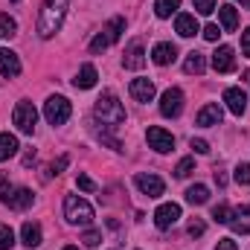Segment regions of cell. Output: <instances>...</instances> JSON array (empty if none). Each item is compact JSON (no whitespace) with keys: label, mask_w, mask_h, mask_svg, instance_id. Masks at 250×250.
Here are the masks:
<instances>
[{"label":"cell","mask_w":250,"mask_h":250,"mask_svg":"<svg viewBox=\"0 0 250 250\" xmlns=\"http://www.w3.org/2000/svg\"><path fill=\"white\" fill-rule=\"evenodd\" d=\"M67 9H70V0H44L41 3V15H38V35L41 38H53L62 29Z\"/></svg>","instance_id":"obj_1"},{"label":"cell","mask_w":250,"mask_h":250,"mask_svg":"<svg viewBox=\"0 0 250 250\" xmlns=\"http://www.w3.org/2000/svg\"><path fill=\"white\" fill-rule=\"evenodd\" d=\"M93 114H96V120L105 125V128H120V125L125 123L123 102H120V99H117V93H111V90H105V93L96 99Z\"/></svg>","instance_id":"obj_2"},{"label":"cell","mask_w":250,"mask_h":250,"mask_svg":"<svg viewBox=\"0 0 250 250\" xmlns=\"http://www.w3.org/2000/svg\"><path fill=\"white\" fill-rule=\"evenodd\" d=\"M64 218H67L70 224L87 227V224L93 221V207H90L84 198H79V195H67V198H64Z\"/></svg>","instance_id":"obj_3"},{"label":"cell","mask_w":250,"mask_h":250,"mask_svg":"<svg viewBox=\"0 0 250 250\" xmlns=\"http://www.w3.org/2000/svg\"><path fill=\"white\" fill-rule=\"evenodd\" d=\"M12 123L18 125L21 134H32V131H35V123H38V111H35V105L26 102V99H21V102L15 105V111H12Z\"/></svg>","instance_id":"obj_4"},{"label":"cell","mask_w":250,"mask_h":250,"mask_svg":"<svg viewBox=\"0 0 250 250\" xmlns=\"http://www.w3.org/2000/svg\"><path fill=\"white\" fill-rule=\"evenodd\" d=\"M70 102L64 99V96H50L47 102H44V120L50 125H64L70 120Z\"/></svg>","instance_id":"obj_5"},{"label":"cell","mask_w":250,"mask_h":250,"mask_svg":"<svg viewBox=\"0 0 250 250\" xmlns=\"http://www.w3.org/2000/svg\"><path fill=\"white\" fill-rule=\"evenodd\" d=\"M181 111H184V90L181 87H169L160 96V114L175 120V117H181Z\"/></svg>","instance_id":"obj_6"},{"label":"cell","mask_w":250,"mask_h":250,"mask_svg":"<svg viewBox=\"0 0 250 250\" xmlns=\"http://www.w3.org/2000/svg\"><path fill=\"white\" fill-rule=\"evenodd\" d=\"M134 187L140 189L143 195H148V198H160V195L166 192L163 178H157V175H151V172H140V175H134Z\"/></svg>","instance_id":"obj_7"},{"label":"cell","mask_w":250,"mask_h":250,"mask_svg":"<svg viewBox=\"0 0 250 250\" xmlns=\"http://www.w3.org/2000/svg\"><path fill=\"white\" fill-rule=\"evenodd\" d=\"M146 140H148V148H154V151H160V154H166V151L175 148V137H172L166 128H160V125H151V128L146 131Z\"/></svg>","instance_id":"obj_8"},{"label":"cell","mask_w":250,"mask_h":250,"mask_svg":"<svg viewBox=\"0 0 250 250\" xmlns=\"http://www.w3.org/2000/svg\"><path fill=\"white\" fill-rule=\"evenodd\" d=\"M178 218H181V204H160L157 207V212H154V224H157V230H169V227H175L178 224Z\"/></svg>","instance_id":"obj_9"},{"label":"cell","mask_w":250,"mask_h":250,"mask_svg":"<svg viewBox=\"0 0 250 250\" xmlns=\"http://www.w3.org/2000/svg\"><path fill=\"white\" fill-rule=\"evenodd\" d=\"M212 70H215V73H233V70H236V53H233V47L221 44V47L212 53Z\"/></svg>","instance_id":"obj_10"},{"label":"cell","mask_w":250,"mask_h":250,"mask_svg":"<svg viewBox=\"0 0 250 250\" xmlns=\"http://www.w3.org/2000/svg\"><path fill=\"white\" fill-rule=\"evenodd\" d=\"M227 224L233 227V233L250 236V204H242V207L230 209V221H227Z\"/></svg>","instance_id":"obj_11"},{"label":"cell","mask_w":250,"mask_h":250,"mask_svg":"<svg viewBox=\"0 0 250 250\" xmlns=\"http://www.w3.org/2000/svg\"><path fill=\"white\" fill-rule=\"evenodd\" d=\"M128 93H131L134 102H151L157 90H154V82H151V79H134V82L128 84Z\"/></svg>","instance_id":"obj_12"},{"label":"cell","mask_w":250,"mask_h":250,"mask_svg":"<svg viewBox=\"0 0 250 250\" xmlns=\"http://www.w3.org/2000/svg\"><path fill=\"white\" fill-rule=\"evenodd\" d=\"M221 120H224V111H221V105H218V102H209V105H204V108L198 111V117H195V123L201 125V128L221 125Z\"/></svg>","instance_id":"obj_13"},{"label":"cell","mask_w":250,"mask_h":250,"mask_svg":"<svg viewBox=\"0 0 250 250\" xmlns=\"http://www.w3.org/2000/svg\"><path fill=\"white\" fill-rule=\"evenodd\" d=\"M224 102H227L230 114H236V117H242L248 111V93L242 87H227L224 90Z\"/></svg>","instance_id":"obj_14"},{"label":"cell","mask_w":250,"mask_h":250,"mask_svg":"<svg viewBox=\"0 0 250 250\" xmlns=\"http://www.w3.org/2000/svg\"><path fill=\"white\" fill-rule=\"evenodd\" d=\"M123 67H128V70H143L146 67V50H143L140 41L128 44V50H125V56H123Z\"/></svg>","instance_id":"obj_15"},{"label":"cell","mask_w":250,"mask_h":250,"mask_svg":"<svg viewBox=\"0 0 250 250\" xmlns=\"http://www.w3.org/2000/svg\"><path fill=\"white\" fill-rule=\"evenodd\" d=\"M175 59H178V47H175V44H169V41L154 44V50H151V62L157 64V67H166V64H172Z\"/></svg>","instance_id":"obj_16"},{"label":"cell","mask_w":250,"mask_h":250,"mask_svg":"<svg viewBox=\"0 0 250 250\" xmlns=\"http://www.w3.org/2000/svg\"><path fill=\"white\" fill-rule=\"evenodd\" d=\"M175 29H178V35H181V38H192L195 32H201L198 18H195V15H189V12H178V15H175Z\"/></svg>","instance_id":"obj_17"},{"label":"cell","mask_w":250,"mask_h":250,"mask_svg":"<svg viewBox=\"0 0 250 250\" xmlns=\"http://www.w3.org/2000/svg\"><path fill=\"white\" fill-rule=\"evenodd\" d=\"M18 73H21V59H18V53L0 50V76L12 79V76H18Z\"/></svg>","instance_id":"obj_18"},{"label":"cell","mask_w":250,"mask_h":250,"mask_svg":"<svg viewBox=\"0 0 250 250\" xmlns=\"http://www.w3.org/2000/svg\"><path fill=\"white\" fill-rule=\"evenodd\" d=\"M123 32H125V18H120V15H117V18H111V21L102 26V32H99V35H102L108 44H117V41L123 38Z\"/></svg>","instance_id":"obj_19"},{"label":"cell","mask_w":250,"mask_h":250,"mask_svg":"<svg viewBox=\"0 0 250 250\" xmlns=\"http://www.w3.org/2000/svg\"><path fill=\"white\" fill-rule=\"evenodd\" d=\"M32 201H35L32 189L21 187V189H12V195H9L6 207H12V209H26V207H32Z\"/></svg>","instance_id":"obj_20"},{"label":"cell","mask_w":250,"mask_h":250,"mask_svg":"<svg viewBox=\"0 0 250 250\" xmlns=\"http://www.w3.org/2000/svg\"><path fill=\"white\" fill-rule=\"evenodd\" d=\"M96 79H99V73H96V67L93 64H84L79 73H76V79H73V84L79 87V90H90L93 84H96Z\"/></svg>","instance_id":"obj_21"},{"label":"cell","mask_w":250,"mask_h":250,"mask_svg":"<svg viewBox=\"0 0 250 250\" xmlns=\"http://www.w3.org/2000/svg\"><path fill=\"white\" fill-rule=\"evenodd\" d=\"M21 245H26V248H38L41 245V224H35V221H26L23 227H21Z\"/></svg>","instance_id":"obj_22"},{"label":"cell","mask_w":250,"mask_h":250,"mask_svg":"<svg viewBox=\"0 0 250 250\" xmlns=\"http://www.w3.org/2000/svg\"><path fill=\"white\" fill-rule=\"evenodd\" d=\"M218 18H221V29L224 32H236V26H239L236 6H218Z\"/></svg>","instance_id":"obj_23"},{"label":"cell","mask_w":250,"mask_h":250,"mask_svg":"<svg viewBox=\"0 0 250 250\" xmlns=\"http://www.w3.org/2000/svg\"><path fill=\"white\" fill-rule=\"evenodd\" d=\"M18 148H21V146H18V137H15V134H9V131L0 134V163L9 160V157H15Z\"/></svg>","instance_id":"obj_24"},{"label":"cell","mask_w":250,"mask_h":250,"mask_svg":"<svg viewBox=\"0 0 250 250\" xmlns=\"http://www.w3.org/2000/svg\"><path fill=\"white\" fill-rule=\"evenodd\" d=\"M207 70V59L198 53V50H192L187 56V62H184V73H189V76H201Z\"/></svg>","instance_id":"obj_25"},{"label":"cell","mask_w":250,"mask_h":250,"mask_svg":"<svg viewBox=\"0 0 250 250\" xmlns=\"http://www.w3.org/2000/svg\"><path fill=\"white\" fill-rule=\"evenodd\" d=\"M207 201H209V189L204 187V184H195V187L187 189V204L201 207V204H207Z\"/></svg>","instance_id":"obj_26"},{"label":"cell","mask_w":250,"mask_h":250,"mask_svg":"<svg viewBox=\"0 0 250 250\" xmlns=\"http://www.w3.org/2000/svg\"><path fill=\"white\" fill-rule=\"evenodd\" d=\"M178 9H181V0H154L157 18H172V15H178Z\"/></svg>","instance_id":"obj_27"},{"label":"cell","mask_w":250,"mask_h":250,"mask_svg":"<svg viewBox=\"0 0 250 250\" xmlns=\"http://www.w3.org/2000/svg\"><path fill=\"white\" fill-rule=\"evenodd\" d=\"M15 32H18L15 18H9V15H3V12H0V38H12Z\"/></svg>","instance_id":"obj_28"},{"label":"cell","mask_w":250,"mask_h":250,"mask_svg":"<svg viewBox=\"0 0 250 250\" xmlns=\"http://www.w3.org/2000/svg\"><path fill=\"white\" fill-rule=\"evenodd\" d=\"M15 248V233L9 224H0V250H12Z\"/></svg>","instance_id":"obj_29"},{"label":"cell","mask_w":250,"mask_h":250,"mask_svg":"<svg viewBox=\"0 0 250 250\" xmlns=\"http://www.w3.org/2000/svg\"><path fill=\"white\" fill-rule=\"evenodd\" d=\"M192 172H195V160H192V157H184V160L175 166V178H189Z\"/></svg>","instance_id":"obj_30"},{"label":"cell","mask_w":250,"mask_h":250,"mask_svg":"<svg viewBox=\"0 0 250 250\" xmlns=\"http://www.w3.org/2000/svg\"><path fill=\"white\" fill-rule=\"evenodd\" d=\"M67 163H70V157H67V154H62V157H59V160H56V163L44 172V181H50L53 175H62V169H67Z\"/></svg>","instance_id":"obj_31"},{"label":"cell","mask_w":250,"mask_h":250,"mask_svg":"<svg viewBox=\"0 0 250 250\" xmlns=\"http://www.w3.org/2000/svg\"><path fill=\"white\" fill-rule=\"evenodd\" d=\"M236 184L250 187V163H239L236 166Z\"/></svg>","instance_id":"obj_32"},{"label":"cell","mask_w":250,"mask_h":250,"mask_svg":"<svg viewBox=\"0 0 250 250\" xmlns=\"http://www.w3.org/2000/svg\"><path fill=\"white\" fill-rule=\"evenodd\" d=\"M212 218H215L218 224H227V221H230V207H227V204L212 207Z\"/></svg>","instance_id":"obj_33"},{"label":"cell","mask_w":250,"mask_h":250,"mask_svg":"<svg viewBox=\"0 0 250 250\" xmlns=\"http://www.w3.org/2000/svg\"><path fill=\"white\" fill-rule=\"evenodd\" d=\"M192 6H195L198 15H212L215 12V0H192Z\"/></svg>","instance_id":"obj_34"},{"label":"cell","mask_w":250,"mask_h":250,"mask_svg":"<svg viewBox=\"0 0 250 250\" xmlns=\"http://www.w3.org/2000/svg\"><path fill=\"white\" fill-rule=\"evenodd\" d=\"M82 242H84V248H99V242H102V233H99V230H87V233L82 236Z\"/></svg>","instance_id":"obj_35"},{"label":"cell","mask_w":250,"mask_h":250,"mask_svg":"<svg viewBox=\"0 0 250 250\" xmlns=\"http://www.w3.org/2000/svg\"><path fill=\"white\" fill-rule=\"evenodd\" d=\"M9 195H12V184H9V178L0 172V204H6V201H9Z\"/></svg>","instance_id":"obj_36"},{"label":"cell","mask_w":250,"mask_h":250,"mask_svg":"<svg viewBox=\"0 0 250 250\" xmlns=\"http://www.w3.org/2000/svg\"><path fill=\"white\" fill-rule=\"evenodd\" d=\"M201 32H204V38H207V41H218V35H221L218 23H207V26H204Z\"/></svg>","instance_id":"obj_37"},{"label":"cell","mask_w":250,"mask_h":250,"mask_svg":"<svg viewBox=\"0 0 250 250\" xmlns=\"http://www.w3.org/2000/svg\"><path fill=\"white\" fill-rule=\"evenodd\" d=\"M76 187L82 189V192H93V189H96V184H93L87 175H79V178H76Z\"/></svg>","instance_id":"obj_38"},{"label":"cell","mask_w":250,"mask_h":250,"mask_svg":"<svg viewBox=\"0 0 250 250\" xmlns=\"http://www.w3.org/2000/svg\"><path fill=\"white\" fill-rule=\"evenodd\" d=\"M204 230H207V227H204V221H198V218H195V221H189V236H195V239H198V236H204Z\"/></svg>","instance_id":"obj_39"},{"label":"cell","mask_w":250,"mask_h":250,"mask_svg":"<svg viewBox=\"0 0 250 250\" xmlns=\"http://www.w3.org/2000/svg\"><path fill=\"white\" fill-rule=\"evenodd\" d=\"M215 250H239V245H236L233 239H218V245H215Z\"/></svg>","instance_id":"obj_40"},{"label":"cell","mask_w":250,"mask_h":250,"mask_svg":"<svg viewBox=\"0 0 250 250\" xmlns=\"http://www.w3.org/2000/svg\"><path fill=\"white\" fill-rule=\"evenodd\" d=\"M242 53H245V56L250 59V26L245 29V32H242Z\"/></svg>","instance_id":"obj_41"},{"label":"cell","mask_w":250,"mask_h":250,"mask_svg":"<svg viewBox=\"0 0 250 250\" xmlns=\"http://www.w3.org/2000/svg\"><path fill=\"white\" fill-rule=\"evenodd\" d=\"M192 148H195L198 154H207V151H209V143H207V140H192Z\"/></svg>","instance_id":"obj_42"},{"label":"cell","mask_w":250,"mask_h":250,"mask_svg":"<svg viewBox=\"0 0 250 250\" xmlns=\"http://www.w3.org/2000/svg\"><path fill=\"white\" fill-rule=\"evenodd\" d=\"M32 160H35V151H26L23 154V166H32Z\"/></svg>","instance_id":"obj_43"},{"label":"cell","mask_w":250,"mask_h":250,"mask_svg":"<svg viewBox=\"0 0 250 250\" xmlns=\"http://www.w3.org/2000/svg\"><path fill=\"white\" fill-rule=\"evenodd\" d=\"M215 184H218V187H224V184H227V178H224V172H215Z\"/></svg>","instance_id":"obj_44"},{"label":"cell","mask_w":250,"mask_h":250,"mask_svg":"<svg viewBox=\"0 0 250 250\" xmlns=\"http://www.w3.org/2000/svg\"><path fill=\"white\" fill-rule=\"evenodd\" d=\"M236 3H242V6H248L250 9V0H236Z\"/></svg>","instance_id":"obj_45"},{"label":"cell","mask_w":250,"mask_h":250,"mask_svg":"<svg viewBox=\"0 0 250 250\" xmlns=\"http://www.w3.org/2000/svg\"><path fill=\"white\" fill-rule=\"evenodd\" d=\"M245 79H248V84H250V70H248V73H245Z\"/></svg>","instance_id":"obj_46"},{"label":"cell","mask_w":250,"mask_h":250,"mask_svg":"<svg viewBox=\"0 0 250 250\" xmlns=\"http://www.w3.org/2000/svg\"><path fill=\"white\" fill-rule=\"evenodd\" d=\"M64 250H79V248H64Z\"/></svg>","instance_id":"obj_47"},{"label":"cell","mask_w":250,"mask_h":250,"mask_svg":"<svg viewBox=\"0 0 250 250\" xmlns=\"http://www.w3.org/2000/svg\"><path fill=\"white\" fill-rule=\"evenodd\" d=\"M12 3H18V0H12Z\"/></svg>","instance_id":"obj_48"}]
</instances>
